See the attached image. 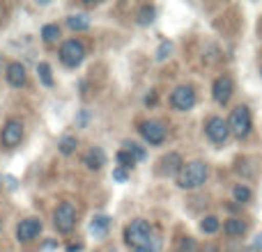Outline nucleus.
Masks as SVG:
<instances>
[{
    "label": "nucleus",
    "mask_w": 262,
    "mask_h": 252,
    "mask_svg": "<svg viewBox=\"0 0 262 252\" xmlns=\"http://www.w3.org/2000/svg\"><path fill=\"white\" fill-rule=\"evenodd\" d=\"M203 252H219V250H216V248H214V245H207V248H205Z\"/></svg>",
    "instance_id": "nucleus-34"
},
{
    "label": "nucleus",
    "mask_w": 262,
    "mask_h": 252,
    "mask_svg": "<svg viewBox=\"0 0 262 252\" xmlns=\"http://www.w3.org/2000/svg\"><path fill=\"white\" fill-rule=\"evenodd\" d=\"M170 106L175 110H180V113H186V110H191L195 106V92L191 85H180L175 87V92L170 94Z\"/></svg>",
    "instance_id": "nucleus-6"
},
{
    "label": "nucleus",
    "mask_w": 262,
    "mask_h": 252,
    "mask_svg": "<svg viewBox=\"0 0 262 252\" xmlns=\"http://www.w3.org/2000/svg\"><path fill=\"white\" fill-rule=\"evenodd\" d=\"M246 252H260V250H255V248H249V250H246Z\"/></svg>",
    "instance_id": "nucleus-35"
},
{
    "label": "nucleus",
    "mask_w": 262,
    "mask_h": 252,
    "mask_svg": "<svg viewBox=\"0 0 262 252\" xmlns=\"http://www.w3.org/2000/svg\"><path fill=\"white\" fill-rule=\"evenodd\" d=\"M83 58H85V48H83V44L76 39L64 41L62 48H60V62L69 69H76L78 64L83 62Z\"/></svg>",
    "instance_id": "nucleus-5"
},
{
    "label": "nucleus",
    "mask_w": 262,
    "mask_h": 252,
    "mask_svg": "<svg viewBox=\"0 0 262 252\" xmlns=\"http://www.w3.org/2000/svg\"><path fill=\"white\" fill-rule=\"evenodd\" d=\"M170 53H172V44L170 41H161V46H159V51H157V60L159 62H163Z\"/></svg>",
    "instance_id": "nucleus-27"
},
{
    "label": "nucleus",
    "mask_w": 262,
    "mask_h": 252,
    "mask_svg": "<svg viewBox=\"0 0 262 252\" xmlns=\"http://www.w3.org/2000/svg\"><path fill=\"white\" fill-rule=\"evenodd\" d=\"M37 73H39L41 83H44L46 87H53V76H51V67L46 62H39L37 64Z\"/></svg>",
    "instance_id": "nucleus-23"
},
{
    "label": "nucleus",
    "mask_w": 262,
    "mask_h": 252,
    "mask_svg": "<svg viewBox=\"0 0 262 252\" xmlns=\"http://www.w3.org/2000/svg\"><path fill=\"white\" fill-rule=\"evenodd\" d=\"M207 181V165L203 161H193L189 165L182 167V172L177 174V186L184 190H193Z\"/></svg>",
    "instance_id": "nucleus-1"
},
{
    "label": "nucleus",
    "mask_w": 262,
    "mask_h": 252,
    "mask_svg": "<svg viewBox=\"0 0 262 252\" xmlns=\"http://www.w3.org/2000/svg\"><path fill=\"white\" fill-rule=\"evenodd\" d=\"M41 232V220L39 218H26V220L18 222L16 227V239L23 241V243H28V241L37 239Z\"/></svg>",
    "instance_id": "nucleus-11"
},
{
    "label": "nucleus",
    "mask_w": 262,
    "mask_h": 252,
    "mask_svg": "<svg viewBox=\"0 0 262 252\" xmlns=\"http://www.w3.org/2000/svg\"><path fill=\"white\" fill-rule=\"evenodd\" d=\"M0 186H3V177H0Z\"/></svg>",
    "instance_id": "nucleus-38"
},
{
    "label": "nucleus",
    "mask_w": 262,
    "mask_h": 252,
    "mask_svg": "<svg viewBox=\"0 0 262 252\" xmlns=\"http://www.w3.org/2000/svg\"><path fill=\"white\" fill-rule=\"evenodd\" d=\"M118 163H120V167H122V170H131V167L136 165V161H134V156H131V154L127 152V149H120L118 152Z\"/></svg>",
    "instance_id": "nucleus-24"
},
{
    "label": "nucleus",
    "mask_w": 262,
    "mask_h": 252,
    "mask_svg": "<svg viewBox=\"0 0 262 252\" xmlns=\"http://www.w3.org/2000/svg\"><path fill=\"white\" fill-rule=\"evenodd\" d=\"M205 133H207V138L212 142L223 144L228 140V135H230V129H228V122L223 117H209L207 124H205Z\"/></svg>",
    "instance_id": "nucleus-7"
},
{
    "label": "nucleus",
    "mask_w": 262,
    "mask_h": 252,
    "mask_svg": "<svg viewBox=\"0 0 262 252\" xmlns=\"http://www.w3.org/2000/svg\"><path fill=\"white\" fill-rule=\"evenodd\" d=\"M67 26L72 28L74 32H83V30H88V28H90V18L83 16V14H74V16L67 18Z\"/></svg>",
    "instance_id": "nucleus-17"
},
{
    "label": "nucleus",
    "mask_w": 262,
    "mask_h": 252,
    "mask_svg": "<svg viewBox=\"0 0 262 252\" xmlns=\"http://www.w3.org/2000/svg\"><path fill=\"white\" fill-rule=\"evenodd\" d=\"M0 21H3V9H0Z\"/></svg>",
    "instance_id": "nucleus-37"
},
{
    "label": "nucleus",
    "mask_w": 262,
    "mask_h": 252,
    "mask_svg": "<svg viewBox=\"0 0 262 252\" xmlns=\"http://www.w3.org/2000/svg\"><path fill=\"white\" fill-rule=\"evenodd\" d=\"M23 140V124L18 119H9L7 124L3 126V133H0V142L7 149H14L16 144H21Z\"/></svg>",
    "instance_id": "nucleus-8"
},
{
    "label": "nucleus",
    "mask_w": 262,
    "mask_h": 252,
    "mask_svg": "<svg viewBox=\"0 0 262 252\" xmlns=\"http://www.w3.org/2000/svg\"><path fill=\"white\" fill-rule=\"evenodd\" d=\"M113 179L115 181H127V170H122V167H115V170H113Z\"/></svg>",
    "instance_id": "nucleus-29"
},
{
    "label": "nucleus",
    "mask_w": 262,
    "mask_h": 252,
    "mask_svg": "<svg viewBox=\"0 0 262 252\" xmlns=\"http://www.w3.org/2000/svg\"><path fill=\"white\" fill-rule=\"evenodd\" d=\"M154 239V230L152 225H149L147 220H131L127 227H124V241H127V245L131 248H143V245H147L149 241Z\"/></svg>",
    "instance_id": "nucleus-2"
},
{
    "label": "nucleus",
    "mask_w": 262,
    "mask_h": 252,
    "mask_svg": "<svg viewBox=\"0 0 262 252\" xmlns=\"http://www.w3.org/2000/svg\"><path fill=\"white\" fill-rule=\"evenodd\" d=\"M154 16H157V12H154V7H149V5H143L140 7V12H138V23L140 26H149V23L154 21Z\"/></svg>",
    "instance_id": "nucleus-21"
},
{
    "label": "nucleus",
    "mask_w": 262,
    "mask_h": 252,
    "mask_svg": "<svg viewBox=\"0 0 262 252\" xmlns=\"http://www.w3.org/2000/svg\"><path fill=\"white\" fill-rule=\"evenodd\" d=\"M228 129L235 138H246L251 133V113L246 106H237L230 113V119H228Z\"/></svg>",
    "instance_id": "nucleus-3"
},
{
    "label": "nucleus",
    "mask_w": 262,
    "mask_h": 252,
    "mask_svg": "<svg viewBox=\"0 0 262 252\" xmlns=\"http://www.w3.org/2000/svg\"><path fill=\"white\" fill-rule=\"evenodd\" d=\"M159 248H161V239H159V236H154V239L149 241L147 245H143V248H136L134 252H159Z\"/></svg>",
    "instance_id": "nucleus-28"
},
{
    "label": "nucleus",
    "mask_w": 262,
    "mask_h": 252,
    "mask_svg": "<svg viewBox=\"0 0 262 252\" xmlns=\"http://www.w3.org/2000/svg\"><path fill=\"white\" fill-rule=\"evenodd\" d=\"M111 227V218L108 216H95L90 222V232L95 236H106V232H108Z\"/></svg>",
    "instance_id": "nucleus-16"
},
{
    "label": "nucleus",
    "mask_w": 262,
    "mask_h": 252,
    "mask_svg": "<svg viewBox=\"0 0 262 252\" xmlns=\"http://www.w3.org/2000/svg\"><path fill=\"white\" fill-rule=\"evenodd\" d=\"M76 147H78V142H76V138H74V135H64V138L60 140V144H58L60 154H64V156L74 154V152H76Z\"/></svg>",
    "instance_id": "nucleus-19"
},
{
    "label": "nucleus",
    "mask_w": 262,
    "mask_h": 252,
    "mask_svg": "<svg viewBox=\"0 0 262 252\" xmlns=\"http://www.w3.org/2000/svg\"><path fill=\"white\" fill-rule=\"evenodd\" d=\"M76 250H81V243H76V245H69V252H76Z\"/></svg>",
    "instance_id": "nucleus-33"
},
{
    "label": "nucleus",
    "mask_w": 262,
    "mask_h": 252,
    "mask_svg": "<svg viewBox=\"0 0 262 252\" xmlns=\"http://www.w3.org/2000/svg\"><path fill=\"white\" fill-rule=\"evenodd\" d=\"M60 37V28L55 26V23H49V26L41 28V39L46 41V44H53V41H58Z\"/></svg>",
    "instance_id": "nucleus-18"
},
{
    "label": "nucleus",
    "mask_w": 262,
    "mask_h": 252,
    "mask_svg": "<svg viewBox=\"0 0 262 252\" xmlns=\"http://www.w3.org/2000/svg\"><path fill=\"white\" fill-rule=\"evenodd\" d=\"M223 232H226V236H230V239H237V236H242L246 232V222L239 220V218H230V220H226V225H223Z\"/></svg>",
    "instance_id": "nucleus-15"
},
{
    "label": "nucleus",
    "mask_w": 262,
    "mask_h": 252,
    "mask_svg": "<svg viewBox=\"0 0 262 252\" xmlns=\"http://www.w3.org/2000/svg\"><path fill=\"white\" fill-rule=\"evenodd\" d=\"M175 252H195V239H191V236H182V239L177 241Z\"/></svg>",
    "instance_id": "nucleus-25"
},
{
    "label": "nucleus",
    "mask_w": 262,
    "mask_h": 252,
    "mask_svg": "<svg viewBox=\"0 0 262 252\" xmlns=\"http://www.w3.org/2000/svg\"><path fill=\"white\" fill-rule=\"evenodd\" d=\"M145 104L154 106V104H157V94H147V96H145Z\"/></svg>",
    "instance_id": "nucleus-30"
},
{
    "label": "nucleus",
    "mask_w": 262,
    "mask_h": 252,
    "mask_svg": "<svg viewBox=\"0 0 262 252\" xmlns=\"http://www.w3.org/2000/svg\"><path fill=\"white\" fill-rule=\"evenodd\" d=\"M0 69H3V55H0Z\"/></svg>",
    "instance_id": "nucleus-36"
},
{
    "label": "nucleus",
    "mask_w": 262,
    "mask_h": 252,
    "mask_svg": "<svg viewBox=\"0 0 262 252\" xmlns=\"http://www.w3.org/2000/svg\"><path fill=\"white\" fill-rule=\"evenodd\" d=\"M7 83L12 87H23L26 85V78H28V73H26V67H23L21 62H9L7 64Z\"/></svg>",
    "instance_id": "nucleus-13"
},
{
    "label": "nucleus",
    "mask_w": 262,
    "mask_h": 252,
    "mask_svg": "<svg viewBox=\"0 0 262 252\" xmlns=\"http://www.w3.org/2000/svg\"><path fill=\"white\" fill-rule=\"evenodd\" d=\"M253 248L262 252V234H258V236H255V243H253Z\"/></svg>",
    "instance_id": "nucleus-31"
},
{
    "label": "nucleus",
    "mask_w": 262,
    "mask_h": 252,
    "mask_svg": "<svg viewBox=\"0 0 262 252\" xmlns=\"http://www.w3.org/2000/svg\"><path fill=\"white\" fill-rule=\"evenodd\" d=\"M83 163H85L88 170H101L106 165V154L101 147H92L90 152L83 156Z\"/></svg>",
    "instance_id": "nucleus-14"
},
{
    "label": "nucleus",
    "mask_w": 262,
    "mask_h": 252,
    "mask_svg": "<svg viewBox=\"0 0 262 252\" xmlns=\"http://www.w3.org/2000/svg\"><path fill=\"white\" fill-rule=\"evenodd\" d=\"M53 225L60 234H69V232L76 227V209H74L69 202L60 204L53 213Z\"/></svg>",
    "instance_id": "nucleus-4"
},
{
    "label": "nucleus",
    "mask_w": 262,
    "mask_h": 252,
    "mask_svg": "<svg viewBox=\"0 0 262 252\" xmlns=\"http://www.w3.org/2000/svg\"><path fill=\"white\" fill-rule=\"evenodd\" d=\"M159 174H163V177H177L182 172V167H184V161H182V156L177 152H170V154H166V156L159 161Z\"/></svg>",
    "instance_id": "nucleus-12"
},
{
    "label": "nucleus",
    "mask_w": 262,
    "mask_h": 252,
    "mask_svg": "<svg viewBox=\"0 0 262 252\" xmlns=\"http://www.w3.org/2000/svg\"><path fill=\"white\" fill-rule=\"evenodd\" d=\"M5 181H7V186H9V188H16V179H14V177H7V179H5Z\"/></svg>",
    "instance_id": "nucleus-32"
},
{
    "label": "nucleus",
    "mask_w": 262,
    "mask_h": 252,
    "mask_svg": "<svg viewBox=\"0 0 262 252\" xmlns=\"http://www.w3.org/2000/svg\"><path fill=\"white\" fill-rule=\"evenodd\" d=\"M232 197H235V202H239V204H246L251 199V190H249V186H244V184H237L235 188H232Z\"/></svg>",
    "instance_id": "nucleus-20"
},
{
    "label": "nucleus",
    "mask_w": 262,
    "mask_h": 252,
    "mask_svg": "<svg viewBox=\"0 0 262 252\" xmlns=\"http://www.w3.org/2000/svg\"><path fill=\"white\" fill-rule=\"evenodd\" d=\"M232 90H235L232 78L230 76H219L216 81H214V85H212L214 101H216V104H221V106H226L228 101H230V96H232Z\"/></svg>",
    "instance_id": "nucleus-9"
},
{
    "label": "nucleus",
    "mask_w": 262,
    "mask_h": 252,
    "mask_svg": "<svg viewBox=\"0 0 262 252\" xmlns=\"http://www.w3.org/2000/svg\"><path fill=\"white\" fill-rule=\"evenodd\" d=\"M140 135L145 138V142L149 144H161L163 140H166V126L161 122H143L140 124Z\"/></svg>",
    "instance_id": "nucleus-10"
},
{
    "label": "nucleus",
    "mask_w": 262,
    "mask_h": 252,
    "mask_svg": "<svg viewBox=\"0 0 262 252\" xmlns=\"http://www.w3.org/2000/svg\"><path fill=\"white\" fill-rule=\"evenodd\" d=\"M200 230L205 232V234H214V232L219 230V218L214 216H207L203 222H200Z\"/></svg>",
    "instance_id": "nucleus-26"
},
{
    "label": "nucleus",
    "mask_w": 262,
    "mask_h": 252,
    "mask_svg": "<svg viewBox=\"0 0 262 252\" xmlns=\"http://www.w3.org/2000/svg\"><path fill=\"white\" fill-rule=\"evenodd\" d=\"M124 149L134 156V161H145L147 158V152H145V147H140L138 142H124Z\"/></svg>",
    "instance_id": "nucleus-22"
}]
</instances>
